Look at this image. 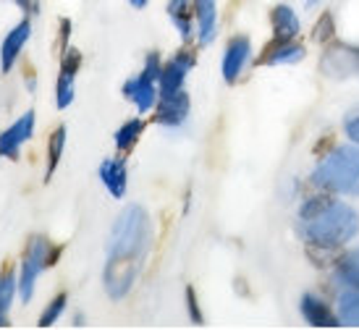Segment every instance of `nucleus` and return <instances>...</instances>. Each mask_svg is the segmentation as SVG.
Returning a JSON list of instances; mask_svg holds the SVG:
<instances>
[{"instance_id": "1", "label": "nucleus", "mask_w": 359, "mask_h": 330, "mask_svg": "<svg viewBox=\"0 0 359 330\" xmlns=\"http://www.w3.org/2000/svg\"><path fill=\"white\" fill-rule=\"evenodd\" d=\"M152 244V223L144 207L131 205L121 212L108 241V265H105V291L110 299H123L131 291Z\"/></svg>"}, {"instance_id": "2", "label": "nucleus", "mask_w": 359, "mask_h": 330, "mask_svg": "<svg viewBox=\"0 0 359 330\" xmlns=\"http://www.w3.org/2000/svg\"><path fill=\"white\" fill-rule=\"evenodd\" d=\"M302 236L312 247L339 249L359 231L357 212L333 197H309L299 210Z\"/></svg>"}, {"instance_id": "3", "label": "nucleus", "mask_w": 359, "mask_h": 330, "mask_svg": "<svg viewBox=\"0 0 359 330\" xmlns=\"http://www.w3.org/2000/svg\"><path fill=\"white\" fill-rule=\"evenodd\" d=\"M312 184L325 191L359 197V150L336 147L328 152L312 173Z\"/></svg>"}, {"instance_id": "4", "label": "nucleus", "mask_w": 359, "mask_h": 330, "mask_svg": "<svg viewBox=\"0 0 359 330\" xmlns=\"http://www.w3.org/2000/svg\"><path fill=\"white\" fill-rule=\"evenodd\" d=\"M50 249L53 244L45 236H34L29 244V249L24 254L19 273V296L24 301H29L34 296V283L45 268H50Z\"/></svg>"}, {"instance_id": "5", "label": "nucleus", "mask_w": 359, "mask_h": 330, "mask_svg": "<svg viewBox=\"0 0 359 330\" xmlns=\"http://www.w3.org/2000/svg\"><path fill=\"white\" fill-rule=\"evenodd\" d=\"M194 63H197V55H194V53H189V50L176 53V55L163 66V71H160V79H158L160 95H173V92L184 90V81L189 76V71L194 69Z\"/></svg>"}, {"instance_id": "6", "label": "nucleus", "mask_w": 359, "mask_h": 330, "mask_svg": "<svg viewBox=\"0 0 359 330\" xmlns=\"http://www.w3.org/2000/svg\"><path fill=\"white\" fill-rule=\"evenodd\" d=\"M34 134V110H27L16 123H11L6 131H0V158L19 160V150Z\"/></svg>"}, {"instance_id": "7", "label": "nucleus", "mask_w": 359, "mask_h": 330, "mask_svg": "<svg viewBox=\"0 0 359 330\" xmlns=\"http://www.w3.org/2000/svg\"><path fill=\"white\" fill-rule=\"evenodd\" d=\"M189 116V95L184 90L173 92V95H160L158 105H155V121L160 126H170L176 129Z\"/></svg>"}, {"instance_id": "8", "label": "nucleus", "mask_w": 359, "mask_h": 330, "mask_svg": "<svg viewBox=\"0 0 359 330\" xmlns=\"http://www.w3.org/2000/svg\"><path fill=\"white\" fill-rule=\"evenodd\" d=\"M81 66V55L74 48H63V60H60V76L55 87V105L66 110L74 102V79Z\"/></svg>"}, {"instance_id": "9", "label": "nucleus", "mask_w": 359, "mask_h": 330, "mask_svg": "<svg viewBox=\"0 0 359 330\" xmlns=\"http://www.w3.org/2000/svg\"><path fill=\"white\" fill-rule=\"evenodd\" d=\"M123 95H126V100H131L137 105L140 113H147L158 105V97H160V90H158V79H152L147 76L144 71H142L140 76H134L123 84Z\"/></svg>"}, {"instance_id": "10", "label": "nucleus", "mask_w": 359, "mask_h": 330, "mask_svg": "<svg viewBox=\"0 0 359 330\" xmlns=\"http://www.w3.org/2000/svg\"><path fill=\"white\" fill-rule=\"evenodd\" d=\"M250 55H252L250 37L239 34V37H233L229 42L226 55H223V79H226V84H236L241 71L247 69V63H250Z\"/></svg>"}, {"instance_id": "11", "label": "nucleus", "mask_w": 359, "mask_h": 330, "mask_svg": "<svg viewBox=\"0 0 359 330\" xmlns=\"http://www.w3.org/2000/svg\"><path fill=\"white\" fill-rule=\"evenodd\" d=\"M29 37H32V21L29 19L19 21V24L6 34L3 48H0V71H3V74H8V71L13 69V63L19 60L21 50H24V45H27Z\"/></svg>"}, {"instance_id": "12", "label": "nucleus", "mask_w": 359, "mask_h": 330, "mask_svg": "<svg viewBox=\"0 0 359 330\" xmlns=\"http://www.w3.org/2000/svg\"><path fill=\"white\" fill-rule=\"evenodd\" d=\"M304 58V48H302L299 42L294 40H276L270 42L265 53L259 55V66H278V63H299Z\"/></svg>"}, {"instance_id": "13", "label": "nucleus", "mask_w": 359, "mask_h": 330, "mask_svg": "<svg viewBox=\"0 0 359 330\" xmlns=\"http://www.w3.org/2000/svg\"><path fill=\"white\" fill-rule=\"evenodd\" d=\"M302 315H304V320L312 328H339L341 325L339 315H333L328 304L323 299H318V296H312V294L302 296Z\"/></svg>"}, {"instance_id": "14", "label": "nucleus", "mask_w": 359, "mask_h": 330, "mask_svg": "<svg viewBox=\"0 0 359 330\" xmlns=\"http://www.w3.org/2000/svg\"><path fill=\"white\" fill-rule=\"evenodd\" d=\"M100 181L102 186L110 191V197L121 200L126 194V160L123 158H108L100 165Z\"/></svg>"}, {"instance_id": "15", "label": "nucleus", "mask_w": 359, "mask_h": 330, "mask_svg": "<svg viewBox=\"0 0 359 330\" xmlns=\"http://www.w3.org/2000/svg\"><path fill=\"white\" fill-rule=\"evenodd\" d=\"M194 13H197V40H200V45H210L218 34L215 0H194Z\"/></svg>"}, {"instance_id": "16", "label": "nucleus", "mask_w": 359, "mask_h": 330, "mask_svg": "<svg viewBox=\"0 0 359 330\" xmlns=\"http://www.w3.org/2000/svg\"><path fill=\"white\" fill-rule=\"evenodd\" d=\"M270 24H273V37L276 40H294L302 29L299 16L289 6H276L270 13Z\"/></svg>"}, {"instance_id": "17", "label": "nucleus", "mask_w": 359, "mask_h": 330, "mask_svg": "<svg viewBox=\"0 0 359 330\" xmlns=\"http://www.w3.org/2000/svg\"><path fill=\"white\" fill-rule=\"evenodd\" d=\"M323 69L325 74H339V71H351V74H359V50H351V48H339V50L325 53L323 58Z\"/></svg>"}, {"instance_id": "18", "label": "nucleus", "mask_w": 359, "mask_h": 330, "mask_svg": "<svg viewBox=\"0 0 359 330\" xmlns=\"http://www.w3.org/2000/svg\"><path fill=\"white\" fill-rule=\"evenodd\" d=\"M191 0H168V16L173 27L179 29L181 40L189 42L194 34V24H191Z\"/></svg>"}, {"instance_id": "19", "label": "nucleus", "mask_w": 359, "mask_h": 330, "mask_svg": "<svg viewBox=\"0 0 359 330\" xmlns=\"http://www.w3.org/2000/svg\"><path fill=\"white\" fill-rule=\"evenodd\" d=\"M336 280L349 286V289L359 291V249L344 254L339 262H336Z\"/></svg>"}, {"instance_id": "20", "label": "nucleus", "mask_w": 359, "mask_h": 330, "mask_svg": "<svg viewBox=\"0 0 359 330\" xmlns=\"http://www.w3.org/2000/svg\"><path fill=\"white\" fill-rule=\"evenodd\" d=\"M142 131H144V123H142L140 118L126 121V123H123V126L116 131V150H118L121 155L131 152V150H134V144L140 142Z\"/></svg>"}, {"instance_id": "21", "label": "nucleus", "mask_w": 359, "mask_h": 330, "mask_svg": "<svg viewBox=\"0 0 359 330\" xmlns=\"http://www.w3.org/2000/svg\"><path fill=\"white\" fill-rule=\"evenodd\" d=\"M16 291H19V278L11 270H6L0 275V328L8 325V310Z\"/></svg>"}, {"instance_id": "22", "label": "nucleus", "mask_w": 359, "mask_h": 330, "mask_svg": "<svg viewBox=\"0 0 359 330\" xmlns=\"http://www.w3.org/2000/svg\"><path fill=\"white\" fill-rule=\"evenodd\" d=\"M63 147H66V126H58V129L50 134V139H48V168H45V181H50V176L55 173V168H58Z\"/></svg>"}, {"instance_id": "23", "label": "nucleus", "mask_w": 359, "mask_h": 330, "mask_svg": "<svg viewBox=\"0 0 359 330\" xmlns=\"http://www.w3.org/2000/svg\"><path fill=\"white\" fill-rule=\"evenodd\" d=\"M339 320H341V325L359 328V291L344 294L339 299Z\"/></svg>"}, {"instance_id": "24", "label": "nucleus", "mask_w": 359, "mask_h": 330, "mask_svg": "<svg viewBox=\"0 0 359 330\" xmlns=\"http://www.w3.org/2000/svg\"><path fill=\"white\" fill-rule=\"evenodd\" d=\"M66 301H69L66 299V294L55 296V299L45 307V312L40 315V322H37V325H40V328H50V325H55V320H58L60 315H63V310H66Z\"/></svg>"}, {"instance_id": "25", "label": "nucleus", "mask_w": 359, "mask_h": 330, "mask_svg": "<svg viewBox=\"0 0 359 330\" xmlns=\"http://www.w3.org/2000/svg\"><path fill=\"white\" fill-rule=\"evenodd\" d=\"M333 34H336V29H333V16H330V13H323L318 19V24H315L312 40L320 42V45H325V42L333 40Z\"/></svg>"}, {"instance_id": "26", "label": "nucleus", "mask_w": 359, "mask_h": 330, "mask_svg": "<svg viewBox=\"0 0 359 330\" xmlns=\"http://www.w3.org/2000/svg\"><path fill=\"white\" fill-rule=\"evenodd\" d=\"M187 310H189V317L194 325H205V317H202L200 312V304H197V294H194V289H187Z\"/></svg>"}, {"instance_id": "27", "label": "nucleus", "mask_w": 359, "mask_h": 330, "mask_svg": "<svg viewBox=\"0 0 359 330\" xmlns=\"http://www.w3.org/2000/svg\"><path fill=\"white\" fill-rule=\"evenodd\" d=\"M346 134H349L351 142H357V144H359V116H357V118L346 121Z\"/></svg>"}, {"instance_id": "28", "label": "nucleus", "mask_w": 359, "mask_h": 330, "mask_svg": "<svg viewBox=\"0 0 359 330\" xmlns=\"http://www.w3.org/2000/svg\"><path fill=\"white\" fill-rule=\"evenodd\" d=\"M131 3V8H144L147 6V0H129Z\"/></svg>"}, {"instance_id": "29", "label": "nucleus", "mask_w": 359, "mask_h": 330, "mask_svg": "<svg viewBox=\"0 0 359 330\" xmlns=\"http://www.w3.org/2000/svg\"><path fill=\"white\" fill-rule=\"evenodd\" d=\"M320 0H307V6H318Z\"/></svg>"}]
</instances>
